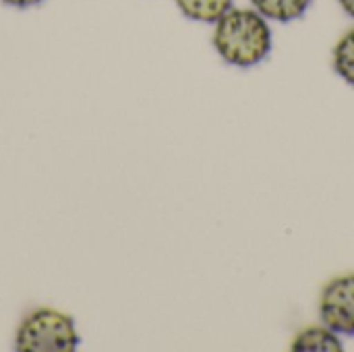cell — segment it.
Segmentation results:
<instances>
[{
  "mask_svg": "<svg viewBox=\"0 0 354 352\" xmlns=\"http://www.w3.org/2000/svg\"><path fill=\"white\" fill-rule=\"evenodd\" d=\"M79 344L75 319L54 307L29 311L15 334V351L19 352H73Z\"/></svg>",
  "mask_w": 354,
  "mask_h": 352,
  "instance_id": "7a4b0ae2",
  "label": "cell"
},
{
  "mask_svg": "<svg viewBox=\"0 0 354 352\" xmlns=\"http://www.w3.org/2000/svg\"><path fill=\"white\" fill-rule=\"evenodd\" d=\"M178 10L197 23H216L226 10L232 8V0H174Z\"/></svg>",
  "mask_w": 354,
  "mask_h": 352,
  "instance_id": "8992f818",
  "label": "cell"
},
{
  "mask_svg": "<svg viewBox=\"0 0 354 352\" xmlns=\"http://www.w3.org/2000/svg\"><path fill=\"white\" fill-rule=\"evenodd\" d=\"M322 324L340 336H354V274L332 278L319 295Z\"/></svg>",
  "mask_w": 354,
  "mask_h": 352,
  "instance_id": "3957f363",
  "label": "cell"
},
{
  "mask_svg": "<svg viewBox=\"0 0 354 352\" xmlns=\"http://www.w3.org/2000/svg\"><path fill=\"white\" fill-rule=\"evenodd\" d=\"M338 4L342 6V10H344L348 17H353L354 19V0H338Z\"/></svg>",
  "mask_w": 354,
  "mask_h": 352,
  "instance_id": "9c48e42d",
  "label": "cell"
},
{
  "mask_svg": "<svg viewBox=\"0 0 354 352\" xmlns=\"http://www.w3.org/2000/svg\"><path fill=\"white\" fill-rule=\"evenodd\" d=\"M332 62L336 75L354 87V27L336 41Z\"/></svg>",
  "mask_w": 354,
  "mask_h": 352,
  "instance_id": "52a82bcc",
  "label": "cell"
},
{
  "mask_svg": "<svg viewBox=\"0 0 354 352\" xmlns=\"http://www.w3.org/2000/svg\"><path fill=\"white\" fill-rule=\"evenodd\" d=\"M251 4L268 21L290 23L295 19H301L307 12V8L311 6V0H251Z\"/></svg>",
  "mask_w": 354,
  "mask_h": 352,
  "instance_id": "5b68a950",
  "label": "cell"
},
{
  "mask_svg": "<svg viewBox=\"0 0 354 352\" xmlns=\"http://www.w3.org/2000/svg\"><path fill=\"white\" fill-rule=\"evenodd\" d=\"M214 48L226 64L249 68L263 62L274 46L270 21L255 8H230L214 23Z\"/></svg>",
  "mask_w": 354,
  "mask_h": 352,
  "instance_id": "6da1fadb",
  "label": "cell"
},
{
  "mask_svg": "<svg viewBox=\"0 0 354 352\" xmlns=\"http://www.w3.org/2000/svg\"><path fill=\"white\" fill-rule=\"evenodd\" d=\"M0 2H4L8 6H15V8H29V6H35V4H39L44 0H0Z\"/></svg>",
  "mask_w": 354,
  "mask_h": 352,
  "instance_id": "ba28073f",
  "label": "cell"
},
{
  "mask_svg": "<svg viewBox=\"0 0 354 352\" xmlns=\"http://www.w3.org/2000/svg\"><path fill=\"white\" fill-rule=\"evenodd\" d=\"M292 351H326V352H338L342 351V342H340V334H336L332 328H328L326 324L322 326H311L301 330L292 344Z\"/></svg>",
  "mask_w": 354,
  "mask_h": 352,
  "instance_id": "277c9868",
  "label": "cell"
}]
</instances>
